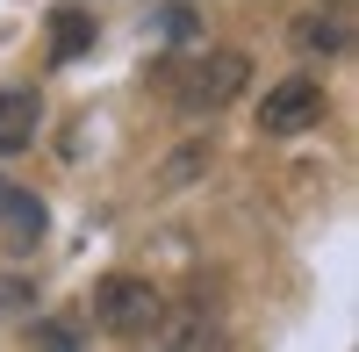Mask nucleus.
<instances>
[{
	"instance_id": "8",
	"label": "nucleus",
	"mask_w": 359,
	"mask_h": 352,
	"mask_svg": "<svg viewBox=\"0 0 359 352\" xmlns=\"http://www.w3.org/2000/svg\"><path fill=\"white\" fill-rule=\"evenodd\" d=\"M158 29H165V36H187L194 15H187V8H165V15H158Z\"/></svg>"
},
{
	"instance_id": "6",
	"label": "nucleus",
	"mask_w": 359,
	"mask_h": 352,
	"mask_svg": "<svg viewBox=\"0 0 359 352\" xmlns=\"http://www.w3.org/2000/svg\"><path fill=\"white\" fill-rule=\"evenodd\" d=\"M86 43H94V22H86L79 8H57V15H50V57H57V65H72Z\"/></svg>"
},
{
	"instance_id": "4",
	"label": "nucleus",
	"mask_w": 359,
	"mask_h": 352,
	"mask_svg": "<svg viewBox=\"0 0 359 352\" xmlns=\"http://www.w3.org/2000/svg\"><path fill=\"white\" fill-rule=\"evenodd\" d=\"M43 130V94L36 86H0V158H22Z\"/></svg>"
},
{
	"instance_id": "3",
	"label": "nucleus",
	"mask_w": 359,
	"mask_h": 352,
	"mask_svg": "<svg viewBox=\"0 0 359 352\" xmlns=\"http://www.w3.org/2000/svg\"><path fill=\"white\" fill-rule=\"evenodd\" d=\"M323 123V79L294 72V79H273L259 101V137H302Z\"/></svg>"
},
{
	"instance_id": "2",
	"label": "nucleus",
	"mask_w": 359,
	"mask_h": 352,
	"mask_svg": "<svg viewBox=\"0 0 359 352\" xmlns=\"http://www.w3.org/2000/svg\"><path fill=\"white\" fill-rule=\"evenodd\" d=\"M94 316H101L108 338L144 345V338L165 331V295H158L151 280H137V273H108V280L94 287Z\"/></svg>"
},
{
	"instance_id": "7",
	"label": "nucleus",
	"mask_w": 359,
	"mask_h": 352,
	"mask_svg": "<svg viewBox=\"0 0 359 352\" xmlns=\"http://www.w3.org/2000/svg\"><path fill=\"white\" fill-rule=\"evenodd\" d=\"M29 345H79L72 324H29Z\"/></svg>"
},
{
	"instance_id": "1",
	"label": "nucleus",
	"mask_w": 359,
	"mask_h": 352,
	"mask_svg": "<svg viewBox=\"0 0 359 352\" xmlns=\"http://www.w3.org/2000/svg\"><path fill=\"white\" fill-rule=\"evenodd\" d=\"M245 79H252V57L245 50H208V57H194V65L165 72V94L187 115H216V108H230L237 94H245Z\"/></svg>"
},
{
	"instance_id": "5",
	"label": "nucleus",
	"mask_w": 359,
	"mask_h": 352,
	"mask_svg": "<svg viewBox=\"0 0 359 352\" xmlns=\"http://www.w3.org/2000/svg\"><path fill=\"white\" fill-rule=\"evenodd\" d=\"M294 43H302L309 57H338V50L352 43L345 8H316V15H302V22H294Z\"/></svg>"
}]
</instances>
